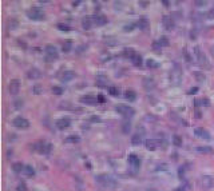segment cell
<instances>
[{"mask_svg": "<svg viewBox=\"0 0 214 191\" xmlns=\"http://www.w3.org/2000/svg\"><path fill=\"white\" fill-rule=\"evenodd\" d=\"M139 4H141L142 7H147V6H149V3H147V1H141Z\"/></svg>", "mask_w": 214, "mask_h": 191, "instance_id": "49", "label": "cell"}, {"mask_svg": "<svg viewBox=\"0 0 214 191\" xmlns=\"http://www.w3.org/2000/svg\"><path fill=\"white\" fill-rule=\"evenodd\" d=\"M42 91H43V87L40 86V84H35V86H34V94L40 95V94H42Z\"/></svg>", "mask_w": 214, "mask_h": 191, "instance_id": "39", "label": "cell"}, {"mask_svg": "<svg viewBox=\"0 0 214 191\" xmlns=\"http://www.w3.org/2000/svg\"><path fill=\"white\" fill-rule=\"evenodd\" d=\"M136 26H138V28H139V30H142V31L149 30V27H150L149 19H147L146 16H141V17L138 19V23H136Z\"/></svg>", "mask_w": 214, "mask_h": 191, "instance_id": "12", "label": "cell"}, {"mask_svg": "<svg viewBox=\"0 0 214 191\" xmlns=\"http://www.w3.org/2000/svg\"><path fill=\"white\" fill-rule=\"evenodd\" d=\"M27 16H28V19L31 20H44L45 15L44 12H43V9H40L39 7H31V8L27 11Z\"/></svg>", "mask_w": 214, "mask_h": 191, "instance_id": "2", "label": "cell"}, {"mask_svg": "<svg viewBox=\"0 0 214 191\" xmlns=\"http://www.w3.org/2000/svg\"><path fill=\"white\" fill-rule=\"evenodd\" d=\"M130 130H131V127H130V123H125V124H123V132H125V134H127V132H130Z\"/></svg>", "mask_w": 214, "mask_h": 191, "instance_id": "42", "label": "cell"}, {"mask_svg": "<svg viewBox=\"0 0 214 191\" xmlns=\"http://www.w3.org/2000/svg\"><path fill=\"white\" fill-rule=\"evenodd\" d=\"M24 174L27 175V176H34L35 175V170H34V167L32 166H26L24 167Z\"/></svg>", "mask_w": 214, "mask_h": 191, "instance_id": "29", "label": "cell"}, {"mask_svg": "<svg viewBox=\"0 0 214 191\" xmlns=\"http://www.w3.org/2000/svg\"><path fill=\"white\" fill-rule=\"evenodd\" d=\"M115 111H117L119 115H122V116H133L134 114H135V110H134L133 107H130V106H127V104H119V106H117L115 107Z\"/></svg>", "mask_w": 214, "mask_h": 191, "instance_id": "3", "label": "cell"}, {"mask_svg": "<svg viewBox=\"0 0 214 191\" xmlns=\"http://www.w3.org/2000/svg\"><path fill=\"white\" fill-rule=\"evenodd\" d=\"M95 180L103 187H115L117 186V180L114 178H111L107 174H99L95 176Z\"/></svg>", "mask_w": 214, "mask_h": 191, "instance_id": "1", "label": "cell"}, {"mask_svg": "<svg viewBox=\"0 0 214 191\" xmlns=\"http://www.w3.org/2000/svg\"><path fill=\"white\" fill-rule=\"evenodd\" d=\"M104 100H106V99H104L103 95H99V96H98V102L99 103H104Z\"/></svg>", "mask_w": 214, "mask_h": 191, "instance_id": "47", "label": "cell"}, {"mask_svg": "<svg viewBox=\"0 0 214 191\" xmlns=\"http://www.w3.org/2000/svg\"><path fill=\"white\" fill-rule=\"evenodd\" d=\"M18 191H27V187H26V184H24V182H20V183H19Z\"/></svg>", "mask_w": 214, "mask_h": 191, "instance_id": "43", "label": "cell"}, {"mask_svg": "<svg viewBox=\"0 0 214 191\" xmlns=\"http://www.w3.org/2000/svg\"><path fill=\"white\" fill-rule=\"evenodd\" d=\"M55 124L59 130H63V128H67V127L71 124V122H70V119H67V118H62V119H58Z\"/></svg>", "mask_w": 214, "mask_h": 191, "instance_id": "14", "label": "cell"}, {"mask_svg": "<svg viewBox=\"0 0 214 191\" xmlns=\"http://www.w3.org/2000/svg\"><path fill=\"white\" fill-rule=\"evenodd\" d=\"M175 191H185V188L183 187H178V188H175Z\"/></svg>", "mask_w": 214, "mask_h": 191, "instance_id": "53", "label": "cell"}, {"mask_svg": "<svg viewBox=\"0 0 214 191\" xmlns=\"http://www.w3.org/2000/svg\"><path fill=\"white\" fill-rule=\"evenodd\" d=\"M92 23H94L92 17H90V16H86L84 19L82 20V27L84 28V30H90V28H91V26H92Z\"/></svg>", "mask_w": 214, "mask_h": 191, "instance_id": "20", "label": "cell"}, {"mask_svg": "<svg viewBox=\"0 0 214 191\" xmlns=\"http://www.w3.org/2000/svg\"><path fill=\"white\" fill-rule=\"evenodd\" d=\"M194 134H195V136L201 138V139L210 140V134H209L205 128H202V127H197V128L194 130Z\"/></svg>", "mask_w": 214, "mask_h": 191, "instance_id": "11", "label": "cell"}, {"mask_svg": "<svg viewBox=\"0 0 214 191\" xmlns=\"http://www.w3.org/2000/svg\"><path fill=\"white\" fill-rule=\"evenodd\" d=\"M128 163L131 164V167L135 170L139 168V166H141V159H139L138 155H135V154H131L130 156H128Z\"/></svg>", "mask_w": 214, "mask_h": 191, "instance_id": "13", "label": "cell"}, {"mask_svg": "<svg viewBox=\"0 0 214 191\" xmlns=\"http://www.w3.org/2000/svg\"><path fill=\"white\" fill-rule=\"evenodd\" d=\"M133 27H134V26H131V24L125 26V27H123V31H125V32H130V31H133V30H131Z\"/></svg>", "mask_w": 214, "mask_h": 191, "instance_id": "44", "label": "cell"}, {"mask_svg": "<svg viewBox=\"0 0 214 191\" xmlns=\"http://www.w3.org/2000/svg\"><path fill=\"white\" fill-rule=\"evenodd\" d=\"M131 60H133V64L136 66V67H141V66H142V56H141V55L136 54Z\"/></svg>", "mask_w": 214, "mask_h": 191, "instance_id": "30", "label": "cell"}, {"mask_svg": "<svg viewBox=\"0 0 214 191\" xmlns=\"http://www.w3.org/2000/svg\"><path fill=\"white\" fill-rule=\"evenodd\" d=\"M18 27H19V22L15 19V17H11V19L7 22V28L8 30L13 31V30H16Z\"/></svg>", "mask_w": 214, "mask_h": 191, "instance_id": "21", "label": "cell"}, {"mask_svg": "<svg viewBox=\"0 0 214 191\" xmlns=\"http://www.w3.org/2000/svg\"><path fill=\"white\" fill-rule=\"evenodd\" d=\"M80 103H83V104H88V106H94L96 102H98V98H95L94 95H84V96L80 98Z\"/></svg>", "mask_w": 214, "mask_h": 191, "instance_id": "9", "label": "cell"}, {"mask_svg": "<svg viewBox=\"0 0 214 191\" xmlns=\"http://www.w3.org/2000/svg\"><path fill=\"white\" fill-rule=\"evenodd\" d=\"M194 78L197 82H199V83H202V82L206 80V75L203 72H201V71H195L194 72Z\"/></svg>", "mask_w": 214, "mask_h": 191, "instance_id": "26", "label": "cell"}, {"mask_svg": "<svg viewBox=\"0 0 214 191\" xmlns=\"http://www.w3.org/2000/svg\"><path fill=\"white\" fill-rule=\"evenodd\" d=\"M108 94H110V95H112V96H118L119 91H118L117 87H108Z\"/></svg>", "mask_w": 214, "mask_h": 191, "instance_id": "38", "label": "cell"}, {"mask_svg": "<svg viewBox=\"0 0 214 191\" xmlns=\"http://www.w3.org/2000/svg\"><path fill=\"white\" fill-rule=\"evenodd\" d=\"M125 96H126V99H127V100L133 102V100H135L136 95H135V92H134V91H131V90H127V91L125 92Z\"/></svg>", "mask_w": 214, "mask_h": 191, "instance_id": "28", "label": "cell"}, {"mask_svg": "<svg viewBox=\"0 0 214 191\" xmlns=\"http://www.w3.org/2000/svg\"><path fill=\"white\" fill-rule=\"evenodd\" d=\"M45 55L50 56V58H52L54 60L58 59V56H59L58 51H56V47L52 46V44H47V46H45Z\"/></svg>", "mask_w": 214, "mask_h": 191, "instance_id": "10", "label": "cell"}, {"mask_svg": "<svg viewBox=\"0 0 214 191\" xmlns=\"http://www.w3.org/2000/svg\"><path fill=\"white\" fill-rule=\"evenodd\" d=\"M71 50H72V42L71 40H66L63 44H62V51H63V52L68 54Z\"/></svg>", "mask_w": 214, "mask_h": 191, "instance_id": "23", "label": "cell"}, {"mask_svg": "<svg viewBox=\"0 0 214 191\" xmlns=\"http://www.w3.org/2000/svg\"><path fill=\"white\" fill-rule=\"evenodd\" d=\"M92 20H94V23H95L96 26H104L107 23V17L104 16V15H95V16L92 17Z\"/></svg>", "mask_w": 214, "mask_h": 191, "instance_id": "15", "label": "cell"}, {"mask_svg": "<svg viewBox=\"0 0 214 191\" xmlns=\"http://www.w3.org/2000/svg\"><path fill=\"white\" fill-rule=\"evenodd\" d=\"M195 4H197L198 7H199V6H205V1H197Z\"/></svg>", "mask_w": 214, "mask_h": 191, "instance_id": "50", "label": "cell"}, {"mask_svg": "<svg viewBox=\"0 0 214 191\" xmlns=\"http://www.w3.org/2000/svg\"><path fill=\"white\" fill-rule=\"evenodd\" d=\"M142 142V136L139 134H136V135H134L133 138H131V143H133L134 146H136V144H139V143Z\"/></svg>", "mask_w": 214, "mask_h": 191, "instance_id": "33", "label": "cell"}, {"mask_svg": "<svg viewBox=\"0 0 214 191\" xmlns=\"http://www.w3.org/2000/svg\"><path fill=\"white\" fill-rule=\"evenodd\" d=\"M135 55H136V54H135V51H134L133 48H125V50H123V56H125V58L133 59Z\"/></svg>", "mask_w": 214, "mask_h": 191, "instance_id": "25", "label": "cell"}, {"mask_svg": "<svg viewBox=\"0 0 214 191\" xmlns=\"http://www.w3.org/2000/svg\"><path fill=\"white\" fill-rule=\"evenodd\" d=\"M23 107V102L21 100H16L15 102V108H21Z\"/></svg>", "mask_w": 214, "mask_h": 191, "instance_id": "45", "label": "cell"}, {"mask_svg": "<svg viewBox=\"0 0 214 191\" xmlns=\"http://www.w3.org/2000/svg\"><path fill=\"white\" fill-rule=\"evenodd\" d=\"M91 120H92V122H99L100 119H99V118H95V116H94V118H91Z\"/></svg>", "mask_w": 214, "mask_h": 191, "instance_id": "52", "label": "cell"}, {"mask_svg": "<svg viewBox=\"0 0 214 191\" xmlns=\"http://www.w3.org/2000/svg\"><path fill=\"white\" fill-rule=\"evenodd\" d=\"M58 28H59L60 31H70V30H71V27H70V26L63 24V23H59V24H58Z\"/></svg>", "mask_w": 214, "mask_h": 191, "instance_id": "40", "label": "cell"}, {"mask_svg": "<svg viewBox=\"0 0 214 191\" xmlns=\"http://www.w3.org/2000/svg\"><path fill=\"white\" fill-rule=\"evenodd\" d=\"M195 92H198V88L197 87H193V88H190L189 94H195Z\"/></svg>", "mask_w": 214, "mask_h": 191, "instance_id": "48", "label": "cell"}, {"mask_svg": "<svg viewBox=\"0 0 214 191\" xmlns=\"http://www.w3.org/2000/svg\"><path fill=\"white\" fill-rule=\"evenodd\" d=\"M83 50H87V46H80L79 48H78V54H80V52H83Z\"/></svg>", "mask_w": 214, "mask_h": 191, "instance_id": "46", "label": "cell"}, {"mask_svg": "<svg viewBox=\"0 0 214 191\" xmlns=\"http://www.w3.org/2000/svg\"><path fill=\"white\" fill-rule=\"evenodd\" d=\"M12 124L15 127H18V128H23V130H26V128H28L29 127V122L27 120V119L21 118V116H18V118L13 119Z\"/></svg>", "mask_w": 214, "mask_h": 191, "instance_id": "5", "label": "cell"}, {"mask_svg": "<svg viewBox=\"0 0 214 191\" xmlns=\"http://www.w3.org/2000/svg\"><path fill=\"white\" fill-rule=\"evenodd\" d=\"M151 47H152V51H154V52H157V54H160V48H162V46H160V44L158 43V40H157V42H154Z\"/></svg>", "mask_w": 214, "mask_h": 191, "instance_id": "37", "label": "cell"}, {"mask_svg": "<svg viewBox=\"0 0 214 191\" xmlns=\"http://www.w3.org/2000/svg\"><path fill=\"white\" fill-rule=\"evenodd\" d=\"M162 24H163V27H165V30H167V31L174 30V27H175V22H174V19L171 16H163Z\"/></svg>", "mask_w": 214, "mask_h": 191, "instance_id": "8", "label": "cell"}, {"mask_svg": "<svg viewBox=\"0 0 214 191\" xmlns=\"http://www.w3.org/2000/svg\"><path fill=\"white\" fill-rule=\"evenodd\" d=\"M24 167L26 166H23V163H20V162H16V163L12 164V170H13V172H16V174L24 171Z\"/></svg>", "mask_w": 214, "mask_h": 191, "instance_id": "24", "label": "cell"}, {"mask_svg": "<svg viewBox=\"0 0 214 191\" xmlns=\"http://www.w3.org/2000/svg\"><path fill=\"white\" fill-rule=\"evenodd\" d=\"M40 76H42V72L37 68H32V70H29L27 72V78L28 79H39Z\"/></svg>", "mask_w": 214, "mask_h": 191, "instance_id": "16", "label": "cell"}, {"mask_svg": "<svg viewBox=\"0 0 214 191\" xmlns=\"http://www.w3.org/2000/svg\"><path fill=\"white\" fill-rule=\"evenodd\" d=\"M35 146H37V147H34V150L37 151V152H40V154H48L51 150H52V146L47 144V143H44V142H37Z\"/></svg>", "mask_w": 214, "mask_h": 191, "instance_id": "6", "label": "cell"}, {"mask_svg": "<svg viewBox=\"0 0 214 191\" xmlns=\"http://www.w3.org/2000/svg\"><path fill=\"white\" fill-rule=\"evenodd\" d=\"M8 91H10L11 95L19 94V91H20V80L12 79V80L10 82V86H8Z\"/></svg>", "mask_w": 214, "mask_h": 191, "instance_id": "7", "label": "cell"}, {"mask_svg": "<svg viewBox=\"0 0 214 191\" xmlns=\"http://www.w3.org/2000/svg\"><path fill=\"white\" fill-rule=\"evenodd\" d=\"M199 183L203 190H209V188H211L214 186V178L210 176V175H202Z\"/></svg>", "mask_w": 214, "mask_h": 191, "instance_id": "4", "label": "cell"}, {"mask_svg": "<svg viewBox=\"0 0 214 191\" xmlns=\"http://www.w3.org/2000/svg\"><path fill=\"white\" fill-rule=\"evenodd\" d=\"M149 191H157V190H149Z\"/></svg>", "mask_w": 214, "mask_h": 191, "instance_id": "54", "label": "cell"}, {"mask_svg": "<svg viewBox=\"0 0 214 191\" xmlns=\"http://www.w3.org/2000/svg\"><path fill=\"white\" fill-rule=\"evenodd\" d=\"M51 92L55 95H62L63 94V88L62 87H58V86H54L52 88H51Z\"/></svg>", "mask_w": 214, "mask_h": 191, "instance_id": "36", "label": "cell"}, {"mask_svg": "<svg viewBox=\"0 0 214 191\" xmlns=\"http://www.w3.org/2000/svg\"><path fill=\"white\" fill-rule=\"evenodd\" d=\"M158 43H159L160 46H163V47H167L169 44H170V42H169V39L166 38V36H162V38L158 39Z\"/></svg>", "mask_w": 214, "mask_h": 191, "instance_id": "34", "label": "cell"}, {"mask_svg": "<svg viewBox=\"0 0 214 191\" xmlns=\"http://www.w3.org/2000/svg\"><path fill=\"white\" fill-rule=\"evenodd\" d=\"M66 142L67 143H79L80 142V136H78V135H71V136L66 138Z\"/></svg>", "mask_w": 214, "mask_h": 191, "instance_id": "31", "label": "cell"}, {"mask_svg": "<svg viewBox=\"0 0 214 191\" xmlns=\"http://www.w3.org/2000/svg\"><path fill=\"white\" fill-rule=\"evenodd\" d=\"M143 87L146 90H152L155 87V84H154V80H152L151 78H144L143 79Z\"/></svg>", "mask_w": 214, "mask_h": 191, "instance_id": "22", "label": "cell"}, {"mask_svg": "<svg viewBox=\"0 0 214 191\" xmlns=\"http://www.w3.org/2000/svg\"><path fill=\"white\" fill-rule=\"evenodd\" d=\"M182 54H183V56H185V59H186V62H191V56H190L189 55V52H187V50H183V52H182Z\"/></svg>", "mask_w": 214, "mask_h": 191, "instance_id": "41", "label": "cell"}, {"mask_svg": "<svg viewBox=\"0 0 214 191\" xmlns=\"http://www.w3.org/2000/svg\"><path fill=\"white\" fill-rule=\"evenodd\" d=\"M74 78H75V72H72V71H64L63 75L60 76L62 82H70V80H72Z\"/></svg>", "mask_w": 214, "mask_h": 191, "instance_id": "19", "label": "cell"}, {"mask_svg": "<svg viewBox=\"0 0 214 191\" xmlns=\"http://www.w3.org/2000/svg\"><path fill=\"white\" fill-rule=\"evenodd\" d=\"M173 144L177 146V147H181V144H182V138L179 136V135H174V136H173Z\"/></svg>", "mask_w": 214, "mask_h": 191, "instance_id": "32", "label": "cell"}, {"mask_svg": "<svg viewBox=\"0 0 214 191\" xmlns=\"http://www.w3.org/2000/svg\"><path fill=\"white\" fill-rule=\"evenodd\" d=\"M197 151L202 154H210L213 152V148L209 147V146H199V147H197Z\"/></svg>", "mask_w": 214, "mask_h": 191, "instance_id": "27", "label": "cell"}, {"mask_svg": "<svg viewBox=\"0 0 214 191\" xmlns=\"http://www.w3.org/2000/svg\"><path fill=\"white\" fill-rule=\"evenodd\" d=\"M146 66H147V67H149V68H157L159 64H158V63L155 62L154 59H149V60H147V62H146Z\"/></svg>", "mask_w": 214, "mask_h": 191, "instance_id": "35", "label": "cell"}, {"mask_svg": "<svg viewBox=\"0 0 214 191\" xmlns=\"http://www.w3.org/2000/svg\"><path fill=\"white\" fill-rule=\"evenodd\" d=\"M162 3H163V6H165V7H169V6H170V3H169V1H166V0H163Z\"/></svg>", "mask_w": 214, "mask_h": 191, "instance_id": "51", "label": "cell"}, {"mask_svg": "<svg viewBox=\"0 0 214 191\" xmlns=\"http://www.w3.org/2000/svg\"><path fill=\"white\" fill-rule=\"evenodd\" d=\"M195 55H197V58H198V62H199V64H205V66H209L207 63V60H206V58H205V55L202 54V52H201V50L198 48V47H195Z\"/></svg>", "mask_w": 214, "mask_h": 191, "instance_id": "17", "label": "cell"}, {"mask_svg": "<svg viewBox=\"0 0 214 191\" xmlns=\"http://www.w3.org/2000/svg\"><path fill=\"white\" fill-rule=\"evenodd\" d=\"M144 144H146V148L149 151H155L157 150V147H158V142L157 140H154V139H147Z\"/></svg>", "mask_w": 214, "mask_h": 191, "instance_id": "18", "label": "cell"}]
</instances>
